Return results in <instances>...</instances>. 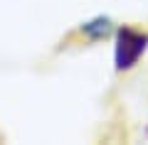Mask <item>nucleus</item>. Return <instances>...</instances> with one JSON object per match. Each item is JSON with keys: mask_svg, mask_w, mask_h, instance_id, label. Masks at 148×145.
<instances>
[{"mask_svg": "<svg viewBox=\"0 0 148 145\" xmlns=\"http://www.w3.org/2000/svg\"><path fill=\"white\" fill-rule=\"evenodd\" d=\"M148 49V35L136 27H119L114 32V67L116 71H128Z\"/></svg>", "mask_w": 148, "mask_h": 145, "instance_id": "nucleus-1", "label": "nucleus"}, {"mask_svg": "<svg viewBox=\"0 0 148 145\" xmlns=\"http://www.w3.org/2000/svg\"><path fill=\"white\" fill-rule=\"evenodd\" d=\"M79 32L91 42H101V39H106V37L114 32V22H111V17L99 15V17H91V20L82 22Z\"/></svg>", "mask_w": 148, "mask_h": 145, "instance_id": "nucleus-2", "label": "nucleus"}]
</instances>
